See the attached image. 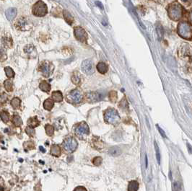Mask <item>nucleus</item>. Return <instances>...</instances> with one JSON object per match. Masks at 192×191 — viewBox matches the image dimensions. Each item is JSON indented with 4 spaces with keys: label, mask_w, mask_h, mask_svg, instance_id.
<instances>
[{
    "label": "nucleus",
    "mask_w": 192,
    "mask_h": 191,
    "mask_svg": "<svg viewBox=\"0 0 192 191\" xmlns=\"http://www.w3.org/2000/svg\"><path fill=\"white\" fill-rule=\"evenodd\" d=\"M178 34L182 38L186 40H191L192 27L190 23L187 22H181L179 23L177 27Z\"/></svg>",
    "instance_id": "1"
},
{
    "label": "nucleus",
    "mask_w": 192,
    "mask_h": 191,
    "mask_svg": "<svg viewBox=\"0 0 192 191\" xmlns=\"http://www.w3.org/2000/svg\"><path fill=\"white\" fill-rule=\"evenodd\" d=\"M168 13L170 19L174 21H178L181 19L183 16V7L178 2H173L169 6Z\"/></svg>",
    "instance_id": "2"
},
{
    "label": "nucleus",
    "mask_w": 192,
    "mask_h": 191,
    "mask_svg": "<svg viewBox=\"0 0 192 191\" xmlns=\"http://www.w3.org/2000/svg\"><path fill=\"white\" fill-rule=\"evenodd\" d=\"M84 100V94L79 89H75L70 91L66 96V100L69 103L77 105L82 103Z\"/></svg>",
    "instance_id": "3"
},
{
    "label": "nucleus",
    "mask_w": 192,
    "mask_h": 191,
    "mask_svg": "<svg viewBox=\"0 0 192 191\" xmlns=\"http://www.w3.org/2000/svg\"><path fill=\"white\" fill-rule=\"evenodd\" d=\"M104 120L106 123L116 125L119 123L120 117L116 110L114 108H108L104 112Z\"/></svg>",
    "instance_id": "4"
},
{
    "label": "nucleus",
    "mask_w": 192,
    "mask_h": 191,
    "mask_svg": "<svg viewBox=\"0 0 192 191\" xmlns=\"http://www.w3.org/2000/svg\"><path fill=\"white\" fill-rule=\"evenodd\" d=\"M55 67L52 63L48 61H44L40 63L39 66V71L45 77H49L52 74L54 73V71Z\"/></svg>",
    "instance_id": "5"
},
{
    "label": "nucleus",
    "mask_w": 192,
    "mask_h": 191,
    "mask_svg": "<svg viewBox=\"0 0 192 191\" xmlns=\"http://www.w3.org/2000/svg\"><path fill=\"white\" fill-rule=\"evenodd\" d=\"M33 15L36 17H43L47 14L48 8L46 4L42 1L38 0L33 7L32 9Z\"/></svg>",
    "instance_id": "6"
},
{
    "label": "nucleus",
    "mask_w": 192,
    "mask_h": 191,
    "mask_svg": "<svg viewBox=\"0 0 192 191\" xmlns=\"http://www.w3.org/2000/svg\"><path fill=\"white\" fill-rule=\"evenodd\" d=\"M75 133L79 139H84L90 133V129L85 122H81L77 124L75 129Z\"/></svg>",
    "instance_id": "7"
},
{
    "label": "nucleus",
    "mask_w": 192,
    "mask_h": 191,
    "mask_svg": "<svg viewBox=\"0 0 192 191\" xmlns=\"http://www.w3.org/2000/svg\"><path fill=\"white\" fill-rule=\"evenodd\" d=\"M63 146L65 151L71 153L76 151L77 149L78 143L73 136H68L64 140Z\"/></svg>",
    "instance_id": "8"
},
{
    "label": "nucleus",
    "mask_w": 192,
    "mask_h": 191,
    "mask_svg": "<svg viewBox=\"0 0 192 191\" xmlns=\"http://www.w3.org/2000/svg\"><path fill=\"white\" fill-rule=\"evenodd\" d=\"M74 34L77 40L82 44H86L88 40V34L82 27H79V26L75 27L74 28Z\"/></svg>",
    "instance_id": "9"
},
{
    "label": "nucleus",
    "mask_w": 192,
    "mask_h": 191,
    "mask_svg": "<svg viewBox=\"0 0 192 191\" xmlns=\"http://www.w3.org/2000/svg\"><path fill=\"white\" fill-rule=\"evenodd\" d=\"M81 69L83 73L88 75L93 74L95 72L93 64L90 59H86L82 61V65H81Z\"/></svg>",
    "instance_id": "10"
},
{
    "label": "nucleus",
    "mask_w": 192,
    "mask_h": 191,
    "mask_svg": "<svg viewBox=\"0 0 192 191\" xmlns=\"http://www.w3.org/2000/svg\"><path fill=\"white\" fill-rule=\"evenodd\" d=\"M85 98L88 103H93L100 101L102 99V95L100 93L96 92H91L87 93L85 95Z\"/></svg>",
    "instance_id": "11"
},
{
    "label": "nucleus",
    "mask_w": 192,
    "mask_h": 191,
    "mask_svg": "<svg viewBox=\"0 0 192 191\" xmlns=\"http://www.w3.org/2000/svg\"><path fill=\"white\" fill-rule=\"evenodd\" d=\"M24 51L29 58H36L37 56V51L33 45H27L24 48Z\"/></svg>",
    "instance_id": "12"
},
{
    "label": "nucleus",
    "mask_w": 192,
    "mask_h": 191,
    "mask_svg": "<svg viewBox=\"0 0 192 191\" xmlns=\"http://www.w3.org/2000/svg\"><path fill=\"white\" fill-rule=\"evenodd\" d=\"M92 146L97 150H102L104 148V142L98 137H93L92 139Z\"/></svg>",
    "instance_id": "13"
},
{
    "label": "nucleus",
    "mask_w": 192,
    "mask_h": 191,
    "mask_svg": "<svg viewBox=\"0 0 192 191\" xmlns=\"http://www.w3.org/2000/svg\"><path fill=\"white\" fill-rule=\"evenodd\" d=\"M50 154L54 157H59L61 154V147L59 145H52L51 147V150H50Z\"/></svg>",
    "instance_id": "14"
},
{
    "label": "nucleus",
    "mask_w": 192,
    "mask_h": 191,
    "mask_svg": "<svg viewBox=\"0 0 192 191\" xmlns=\"http://www.w3.org/2000/svg\"><path fill=\"white\" fill-rule=\"evenodd\" d=\"M17 13H18V11H17L16 8H9L5 12V15L7 17V19L8 20L11 21L14 19V18L16 17Z\"/></svg>",
    "instance_id": "15"
},
{
    "label": "nucleus",
    "mask_w": 192,
    "mask_h": 191,
    "mask_svg": "<svg viewBox=\"0 0 192 191\" xmlns=\"http://www.w3.org/2000/svg\"><path fill=\"white\" fill-rule=\"evenodd\" d=\"M28 126L31 127L33 129H35L36 127H38L40 125V121H38V118L36 116L31 117L28 120Z\"/></svg>",
    "instance_id": "16"
},
{
    "label": "nucleus",
    "mask_w": 192,
    "mask_h": 191,
    "mask_svg": "<svg viewBox=\"0 0 192 191\" xmlns=\"http://www.w3.org/2000/svg\"><path fill=\"white\" fill-rule=\"evenodd\" d=\"M17 25H18V28H19L20 30H27L26 28H28V23L27 22L25 18H21V19H18V22H17Z\"/></svg>",
    "instance_id": "17"
},
{
    "label": "nucleus",
    "mask_w": 192,
    "mask_h": 191,
    "mask_svg": "<svg viewBox=\"0 0 192 191\" xmlns=\"http://www.w3.org/2000/svg\"><path fill=\"white\" fill-rule=\"evenodd\" d=\"M11 121H12V124H13L15 127H20L22 126V124H23L22 118H20V115H17V114H15V115L12 116Z\"/></svg>",
    "instance_id": "18"
},
{
    "label": "nucleus",
    "mask_w": 192,
    "mask_h": 191,
    "mask_svg": "<svg viewBox=\"0 0 192 191\" xmlns=\"http://www.w3.org/2000/svg\"><path fill=\"white\" fill-rule=\"evenodd\" d=\"M54 102L52 99L51 98H48L43 103V108L45 110L48 111H50L52 110V108H54Z\"/></svg>",
    "instance_id": "19"
},
{
    "label": "nucleus",
    "mask_w": 192,
    "mask_h": 191,
    "mask_svg": "<svg viewBox=\"0 0 192 191\" xmlns=\"http://www.w3.org/2000/svg\"><path fill=\"white\" fill-rule=\"evenodd\" d=\"M51 97H52V100H54V102H56V103H60V102L62 101L63 98H64L62 93L60 91L53 92Z\"/></svg>",
    "instance_id": "20"
},
{
    "label": "nucleus",
    "mask_w": 192,
    "mask_h": 191,
    "mask_svg": "<svg viewBox=\"0 0 192 191\" xmlns=\"http://www.w3.org/2000/svg\"><path fill=\"white\" fill-rule=\"evenodd\" d=\"M108 153L113 157H119L121 154V150L118 146H113L108 149Z\"/></svg>",
    "instance_id": "21"
},
{
    "label": "nucleus",
    "mask_w": 192,
    "mask_h": 191,
    "mask_svg": "<svg viewBox=\"0 0 192 191\" xmlns=\"http://www.w3.org/2000/svg\"><path fill=\"white\" fill-rule=\"evenodd\" d=\"M96 68H97V70L98 71L99 73L102 74H105L107 73L108 69L107 65L104 62H102V61H100V62L98 64Z\"/></svg>",
    "instance_id": "22"
},
{
    "label": "nucleus",
    "mask_w": 192,
    "mask_h": 191,
    "mask_svg": "<svg viewBox=\"0 0 192 191\" xmlns=\"http://www.w3.org/2000/svg\"><path fill=\"white\" fill-rule=\"evenodd\" d=\"M39 88L40 89V90L45 92H49L50 90H51V85H50L49 83H48L46 81H43L39 84Z\"/></svg>",
    "instance_id": "23"
},
{
    "label": "nucleus",
    "mask_w": 192,
    "mask_h": 191,
    "mask_svg": "<svg viewBox=\"0 0 192 191\" xmlns=\"http://www.w3.org/2000/svg\"><path fill=\"white\" fill-rule=\"evenodd\" d=\"M0 118H1L2 122L5 123H7L10 121V115L6 111H2L0 112Z\"/></svg>",
    "instance_id": "24"
},
{
    "label": "nucleus",
    "mask_w": 192,
    "mask_h": 191,
    "mask_svg": "<svg viewBox=\"0 0 192 191\" xmlns=\"http://www.w3.org/2000/svg\"><path fill=\"white\" fill-rule=\"evenodd\" d=\"M139 182L137 180H131L129 182L128 191H137L139 189Z\"/></svg>",
    "instance_id": "25"
},
{
    "label": "nucleus",
    "mask_w": 192,
    "mask_h": 191,
    "mask_svg": "<svg viewBox=\"0 0 192 191\" xmlns=\"http://www.w3.org/2000/svg\"><path fill=\"white\" fill-rule=\"evenodd\" d=\"M10 104L14 110L19 109L21 105L20 99L18 98V97H14V98L11 100Z\"/></svg>",
    "instance_id": "26"
},
{
    "label": "nucleus",
    "mask_w": 192,
    "mask_h": 191,
    "mask_svg": "<svg viewBox=\"0 0 192 191\" xmlns=\"http://www.w3.org/2000/svg\"><path fill=\"white\" fill-rule=\"evenodd\" d=\"M71 82H73L76 85H79L81 82V76L79 72H75L71 76Z\"/></svg>",
    "instance_id": "27"
},
{
    "label": "nucleus",
    "mask_w": 192,
    "mask_h": 191,
    "mask_svg": "<svg viewBox=\"0 0 192 191\" xmlns=\"http://www.w3.org/2000/svg\"><path fill=\"white\" fill-rule=\"evenodd\" d=\"M4 87L7 91L11 92L13 91V82L10 79H7L4 82Z\"/></svg>",
    "instance_id": "28"
},
{
    "label": "nucleus",
    "mask_w": 192,
    "mask_h": 191,
    "mask_svg": "<svg viewBox=\"0 0 192 191\" xmlns=\"http://www.w3.org/2000/svg\"><path fill=\"white\" fill-rule=\"evenodd\" d=\"M63 15H64V17L65 19L66 22L68 23L69 25H72L74 22V19L72 16L71 15V14L68 12L67 10H64L63 12Z\"/></svg>",
    "instance_id": "29"
},
{
    "label": "nucleus",
    "mask_w": 192,
    "mask_h": 191,
    "mask_svg": "<svg viewBox=\"0 0 192 191\" xmlns=\"http://www.w3.org/2000/svg\"><path fill=\"white\" fill-rule=\"evenodd\" d=\"M45 131L48 136H52L54 133V128L53 125H50V124H46L45 125Z\"/></svg>",
    "instance_id": "30"
},
{
    "label": "nucleus",
    "mask_w": 192,
    "mask_h": 191,
    "mask_svg": "<svg viewBox=\"0 0 192 191\" xmlns=\"http://www.w3.org/2000/svg\"><path fill=\"white\" fill-rule=\"evenodd\" d=\"M2 43H3L4 46L7 48H11L12 46V40L10 38L4 37L2 39Z\"/></svg>",
    "instance_id": "31"
},
{
    "label": "nucleus",
    "mask_w": 192,
    "mask_h": 191,
    "mask_svg": "<svg viewBox=\"0 0 192 191\" xmlns=\"http://www.w3.org/2000/svg\"><path fill=\"white\" fill-rule=\"evenodd\" d=\"M119 107H120V108H121L122 110H124V111H125V110H127V111H128L129 105L125 97L120 101V103H119Z\"/></svg>",
    "instance_id": "32"
},
{
    "label": "nucleus",
    "mask_w": 192,
    "mask_h": 191,
    "mask_svg": "<svg viewBox=\"0 0 192 191\" xmlns=\"http://www.w3.org/2000/svg\"><path fill=\"white\" fill-rule=\"evenodd\" d=\"M23 147L26 151H28V150H32L35 149V144L32 141H27L23 143Z\"/></svg>",
    "instance_id": "33"
},
{
    "label": "nucleus",
    "mask_w": 192,
    "mask_h": 191,
    "mask_svg": "<svg viewBox=\"0 0 192 191\" xmlns=\"http://www.w3.org/2000/svg\"><path fill=\"white\" fill-rule=\"evenodd\" d=\"M25 131H26V134L28 135L30 137H34L35 134H36V131L34 129L31 128V127L27 126L25 129Z\"/></svg>",
    "instance_id": "34"
},
{
    "label": "nucleus",
    "mask_w": 192,
    "mask_h": 191,
    "mask_svg": "<svg viewBox=\"0 0 192 191\" xmlns=\"http://www.w3.org/2000/svg\"><path fill=\"white\" fill-rule=\"evenodd\" d=\"M5 72L8 78H13L15 76V72H14V71L12 70V69L11 67H9V66L5 67Z\"/></svg>",
    "instance_id": "35"
},
{
    "label": "nucleus",
    "mask_w": 192,
    "mask_h": 191,
    "mask_svg": "<svg viewBox=\"0 0 192 191\" xmlns=\"http://www.w3.org/2000/svg\"><path fill=\"white\" fill-rule=\"evenodd\" d=\"M118 99V95L117 92L116 91H111L109 93V100H110V102L113 103H115L117 101Z\"/></svg>",
    "instance_id": "36"
},
{
    "label": "nucleus",
    "mask_w": 192,
    "mask_h": 191,
    "mask_svg": "<svg viewBox=\"0 0 192 191\" xmlns=\"http://www.w3.org/2000/svg\"><path fill=\"white\" fill-rule=\"evenodd\" d=\"M7 58V56L5 52V50L2 47H0V61H5Z\"/></svg>",
    "instance_id": "37"
},
{
    "label": "nucleus",
    "mask_w": 192,
    "mask_h": 191,
    "mask_svg": "<svg viewBox=\"0 0 192 191\" xmlns=\"http://www.w3.org/2000/svg\"><path fill=\"white\" fill-rule=\"evenodd\" d=\"M156 30H157V32H158V36H159V37H160V38L163 37L164 30H163V27H162V26L160 24L157 25Z\"/></svg>",
    "instance_id": "38"
},
{
    "label": "nucleus",
    "mask_w": 192,
    "mask_h": 191,
    "mask_svg": "<svg viewBox=\"0 0 192 191\" xmlns=\"http://www.w3.org/2000/svg\"><path fill=\"white\" fill-rule=\"evenodd\" d=\"M7 99L8 97L5 92H3L0 94V103L1 104H5V103H6L7 101Z\"/></svg>",
    "instance_id": "39"
},
{
    "label": "nucleus",
    "mask_w": 192,
    "mask_h": 191,
    "mask_svg": "<svg viewBox=\"0 0 192 191\" xmlns=\"http://www.w3.org/2000/svg\"><path fill=\"white\" fill-rule=\"evenodd\" d=\"M102 161H103V160H102L101 157H95V158L92 160V163H93L94 165L99 166V165H100V164L102 163Z\"/></svg>",
    "instance_id": "40"
},
{
    "label": "nucleus",
    "mask_w": 192,
    "mask_h": 191,
    "mask_svg": "<svg viewBox=\"0 0 192 191\" xmlns=\"http://www.w3.org/2000/svg\"><path fill=\"white\" fill-rule=\"evenodd\" d=\"M155 151H156V156H157V160H158V164H160V152H159V148H158V144H157L156 141H155Z\"/></svg>",
    "instance_id": "41"
},
{
    "label": "nucleus",
    "mask_w": 192,
    "mask_h": 191,
    "mask_svg": "<svg viewBox=\"0 0 192 191\" xmlns=\"http://www.w3.org/2000/svg\"><path fill=\"white\" fill-rule=\"evenodd\" d=\"M173 188H174L175 191H181V185L180 182H175L173 184Z\"/></svg>",
    "instance_id": "42"
},
{
    "label": "nucleus",
    "mask_w": 192,
    "mask_h": 191,
    "mask_svg": "<svg viewBox=\"0 0 192 191\" xmlns=\"http://www.w3.org/2000/svg\"><path fill=\"white\" fill-rule=\"evenodd\" d=\"M74 191H87L86 188L82 186H78L74 190Z\"/></svg>",
    "instance_id": "43"
},
{
    "label": "nucleus",
    "mask_w": 192,
    "mask_h": 191,
    "mask_svg": "<svg viewBox=\"0 0 192 191\" xmlns=\"http://www.w3.org/2000/svg\"><path fill=\"white\" fill-rule=\"evenodd\" d=\"M158 131H159L160 133L161 134V136H162V137H164V138H166V135H165V133L162 130V129H161V128H160V127L158 126Z\"/></svg>",
    "instance_id": "44"
},
{
    "label": "nucleus",
    "mask_w": 192,
    "mask_h": 191,
    "mask_svg": "<svg viewBox=\"0 0 192 191\" xmlns=\"http://www.w3.org/2000/svg\"><path fill=\"white\" fill-rule=\"evenodd\" d=\"M95 4H96V5H97V6H98L100 8H101V9H103V5H102V4L100 3V2H98V1H96V2H95Z\"/></svg>",
    "instance_id": "45"
},
{
    "label": "nucleus",
    "mask_w": 192,
    "mask_h": 191,
    "mask_svg": "<svg viewBox=\"0 0 192 191\" xmlns=\"http://www.w3.org/2000/svg\"><path fill=\"white\" fill-rule=\"evenodd\" d=\"M145 167H148V157L147 155H145Z\"/></svg>",
    "instance_id": "46"
},
{
    "label": "nucleus",
    "mask_w": 192,
    "mask_h": 191,
    "mask_svg": "<svg viewBox=\"0 0 192 191\" xmlns=\"http://www.w3.org/2000/svg\"><path fill=\"white\" fill-rule=\"evenodd\" d=\"M40 149L41 150L42 152H43V153L45 152V149H43V147H42V146H40Z\"/></svg>",
    "instance_id": "47"
},
{
    "label": "nucleus",
    "mask_w": 192,
    "mask_h": 191,
    "mask_svg": "<svg viewBox=\"0 0 192 191\" xmlns=\"http://www.w3.org/2000/svg\"><path fill=\"white\" fill-rule=\"evenodd\" d=\"M182 1H183V2H187L188 0H182Z\"/></svg>",
    "instance_id": "48"
},
{
    "label": "nucleus",
    "mask_w": 192,
    "mask_h": 191,
    "mask_svg": "<svg viewBox=\"0 0 192 191\" xmlns=\"http://www.w3.org/2000/svg\"><path fill=\"white\" fill-rule=\"evenodd\" d=\"M0 140H1V136H0Z\"/></svg>",
    "instance_id": "49"
},
{
    "label": "nucleus",
    "mask_w": 192,
    "mask_h": 191,
    "mask_svg": "<svg viewBox=\"0 0 192 191\" xmlns=\"http://www.w3.org/2000/svg\"><path fill=\"white\" fill-rule=\"evenodd\" d=\"M0 90H1V86H0Z\"/></svg>",
    "instance_id": "50"
}]
</instances>
